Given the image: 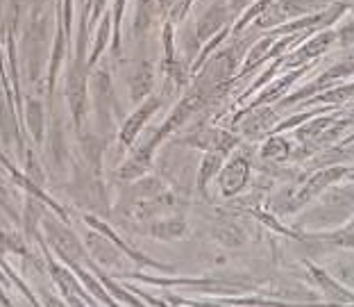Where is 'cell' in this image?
Returning a JSON list of instances; mask_svg holds the SVG:
<instances>
[{
	"label": "cell",
	"mask_w": 354,
	"mask_h": 307,
	"mask_svg": "<svg viewBox=\"0 0 354 307\" xmlns=\"http://www.w3.org/2000/svg\"><path fill=\"white\" fill-rule=\"evenodd\" d=\"M39 248H41L44 253V262H46V269L48 273H50V280L53 285L59 289V294L64 298V303L71 305V307H91V305H98V301L91 296L84 289L82 282L77 280V276L73 271L68 269L66 264H64L62 260L57 262V257H55L50 250H48V244L44 239V234H39V237L35 239Z\"/></svg>",
	"instance_id": "3957f363"
},
{
	"label": "cell",
	"mask_w": 354,
	"mask_h": 307,
	"mask_svg": "<svg viewBox=\"0 0 354 307\" xmlns=\"http://www.w3.org/2000/svg\"><path fill=\"white\" fill-rule=\"evenodd\" d=\"M41 234L44 239H48L46 244L53 248V253L57 255V260L62 262H82L86 260V248L84 241L68 228L66 221H62L57 214H44L41 219Z\"/></svg>",
	"instance_id": "277c9868"
},
{
	"label": "cell",
	"mask_w": 354,
	"mask_h": 307,
	"mask_svg": "<svg viewBox=\"0 0 354 307\" xmlns=\"http://www.w3.org/2000/svg\"><path fill=\"white\" fill-rule=\"evenodd\" d=\"M343 173H345L343 168H327V171L318 173V175H313L311 180L307 182V187H304L300 196H297V200H300V203H304V200L313 198L316 193L323 191V189L327 187V184H334V180H339V177H341Z\"/></svg>",
	"instance_id": "603a6c76"
},
{
	"label": "cell",
	"mask_w": 354,
	"mask_h": 307,
	"mask_svg": "<svg viewBox=\"0 0 354 307\" xmlns=\"http://www.w3.org/2000/svg\"><path fill=\"white\" fill-rule=\"evenodd\" d=\"M182 0H157V5H159V12H162L164 16H168V12L173 10V7L180 5Z\"/></svg>",
	"instance_id": "e575fe53"
},
{
	"label": "cell",
	"mask_w": 354,
	"mask_h": 307,
	"mask_svg": "<svg viewBox=\"0 0 354 307\" xmlns=\"http://www.w3.org/2000/svg\"><path fill=\"white\" fill-rule=\"evenodd\" d=\"M88 69L86 58H68L66 67V80H64V100L68 105L71 121L77 134L86 130V119H88Z\"/></svg>",
	"instance_id": "7a4b0ae2"
},
{
	"label": "cell",
	"mask_w": 354,
	"mask_h": 307,
	"mask_svg": "<svg viewBox=\"0 0 354 307\" xmlns=\"http://www.w3.org/2000/svg\"><path fill=\"white\" fill-rule=\"evenodd\" d=\"M82 221L88 225V228L98 230V232L104 234V237H109L111 241H114V246L120 250V253H123V257H127L130 262L143 266V269H155V271H159V273H175V269H173L171 264L157 262V260H152V257H148L146 253H141V250H136V248H132V246H127V244H125V239L120 237V234H118L114 228H111V225H109L107 221H102L100 216H95V214H91V212H84V214H82Z\"/></svg>",
	"instance_id": "52a82bcc"
},
{
	"label": "cell",
	"mask_w": 354,
	"mask_h": 307,
	"mask_svg": "<svg viewBox=\"0 0 354 307\" xmlns=\"http://www.w3.org/2000/svg\"><path fill=\"white\" fill-rule=\"evenodd\" d=\"M352 228H354V223H352Z\"/></svg>",
	"instance_id": "74e56055"
},
{
	"label": "cell",
	"mask_w": 354,
	"mask_h": 307,
	"mask_svg": "<svg viewBox=\"0 0 354 307\" xmlns=\"http://www.w3.org/2000/svg\"><path fill=\"white\" fill-rule=\"evenodd\" d=\"M252 5V0H230V16H239L243 10Z\"/></svg>",
	"instance_id": "836d02e7"
},
{
	"label": "cell",
	"mask_w": 354,
	"mask_h": 307,
	"mask_svg": "<svg viewBox=\"0 0 354 307\" xmlns=\"http://www.w3.org/2000/svg\"><path fill=\"white\" fill-rule=\"evenodd\" d=\"M84 248H86L88 257H91L95 264H100L102 269L116 271L118 276H120V273H125V269H123V253H120V250L114 246V241H111L109 237H104L102 232L93 230V228L86 230L84 232Z\"/></svg>",
	"instance_id": "9c48e42d"
},
{
	"label": "cell",
	"mask_w": 354,
	"mask_h": 307,
	"mask_svg": "<svg viewBox=\"0 0 354 307\" xmlns=\"http://www.w3.org/2000/svg\"><path fill=\"white\" fill-rule=\"evenodd\" d=\"M3 5H5V0H0V12H3Z\"/></svg>",
	"instance_id": "8d00e7d4"
},
{
	"label": "cell",
	"mask_w": 354,
	"mask_h": 307,
	"mask_svg": "<svg viewBox=\"0 0 354 307\" xmlns=\"http://www.w3.org/2000/svg\"><path fill=\"white\" fill-rule=\"evenodd\" d=\"M127 0H114L111 3V58L120 60L123 55V44H120V26H123V16H125Z\"/></svg>",
	"instance_id": "cb8c5ba5"
},
{
	"label": "cell",
	"mask_w": 354,
	"mask_h": 307,
	"mask_svg": "<svg viewBox=\"0 0 354 307\" xmlns=\"http://www.w3.org/2000/svg\"><path fill=\"white\" fill-rule=\"evenodd\" d=\"M288 155H291V148H288V141L281 139V137H270L261 148V157L270 161H284Z\"/></svg>",
	"instance_id": "4316f807"
},
{
	"label": "cell",
	"mask_w": 354,
	"mask_h": 307,
	"mask_svg": "<svg viewBox=\"0 0 354 307\" xmlns=\"http://www.w3.org/2000/svg\"><path fill=\"white\" fill-rule=\"evenodd\" d=\"M218 189L225 198H234L236 193L243 191V187L250 180V159L243 155H234L227 164L221 166L218 171Z\"/></svg>",
	"instance_id": "30bf717a"
},
{
	"label": "cell",
	"mask_w": 354,
	"mask_h": 307,
	"mask_svg": "<svg viewBox=\"0 0 354 307\" xmlns=\"http://www.w3.org/2000/svg\"><path fill=\"white\" fill-rule=\"evenodd\" d=\"M272 46V39H261L259 44H254L252 46V51L248 53V60L243 64V69H241V76H245V73H250V71H254L263 60H268V48Z\"/></svg>",
	"instance_id": "83f0119b"
},
{
	"label": "cell",
	"mask_w": 354,
	"mask_h": 307,
	"mask_svg": "<svg viewBox=\"0 0 354 307\" xmlns=\"http://www.w3.org/2000/svg\"><path fill=\"white\" fill-rule=\"evenodd\" d=\"M329 44H332V35H320L316 39H311V42L304 48H300V53H297L295 58L297 60H307V58H311V55H320Z\"/></svg>",
	"instance_id": "f1b7e54d"
},
{
	"label": "cell",
	"mask_w": 354,
	"mask_h": 307,
	"mask_svg": "<svg viewBox=\"0 0 354 307\" xmlns=\"http://www.w3.org/2000/svg\"><path fill=\"white\" fill-rule=\"evenodd\" d=\"M0 209L10 216L12 221H16L19 223V219H21V209L14 205V200H12V193H10V189H7V184L0 180Z\"/></svg>",
	"instance_id": "f546056e"
},
{
	"label": "cell",
	"mask_w": 354,
	"mask_h": 307,
	"mask_svg": "<svg viewBox=\"0 0 354 307\" xmlns=\"http://www.w3.org/2000/svg\"><path fill=\"white\" fill-rule=\"evenodd\" d=\"M26 146V132H23V123L19 112H16V105L7 100L5 94H0V150H16L19 157H23Z\"/></svg>",
	"instance_id": "ba28073f"
},
{
	"label": "cell",
	"mask_w": 354,
	"mask_h": 307,
	"mask_svg": "<svg viewBox=\"0 0 354 307\" xmlns=\"http://www.w3.org/2000/svg\"><path fill=\"white\" fill-rule=\"evenodd\" d=\"M48 14L41 5L35 7L30 14L28 26L21 32V46L19 51L26 60L28 78L35 85H41L48 69V55H50V35H48Z\"/></svg>",
	"instance_id": "6da1fadb"
},
{
	"label": "cell",
	"mask_w": 354,
	"mask_h": 307,
	"mask_svg": "<svg viewBox=\"0 0 354 307\" xmlns=\"http://www.w3.org/2000/svg\"><path fill=\"white\" fill-rule=\"evenodd\" d=\"M155 152H157V148L152 146L150 141L141 143L139 148H132L123 164L116 168V177L123 182H132L136 177L150 173L152 164H155Z\"/></svg>",
	"instance_id": "7c38bea8"
},
{
	"label": "cell",
	"mask_w": 354,
	"mask_h": 307,
	"mask_svg": "<svg viewBox=\"0 0 354 307\" xmlns=\"http://www.w3.org/2000/svg\"><path fill=\"white\" fill-rule=\"evenodd\" d=\"M227 19H232L227 5L214 3L212 7H207V10L200 14V19L196 21V39L198 42H209V39L214 35H218L225 28Z\"/></svg>",
	"instance_id": "9a60e30c"
},
{
	"label": "cell",
	"mask_w": 354,
	"mask_h": 307,
	"mask_svg": "<svg viewBox=\"0 0 354 307\" xmlns=\"http://www.w3.org/2000/svg\"><path fill=\"white\" fill-rule=\"evenodd\" d=\"M339 39H341V44H343V46L354 44V21H352V23H348V26H345V28H341Z\"/></svg>",
	"instance_id": "d6a6232c"
},
{
	"label": "cell",
	"mask_w": 354,
	"mask_h": 307,
	"mask_svg": "<svg viewBox=\"0 0 354 307\" xmlns=\"http://www.w3.org/2000/svg\"><path fill=\"white\" fill-rule=\"evenodd\" d=\"M162 42H164V60L162 62H168V60H175V23L166 21L164 23V30H162Z\"/></svg>",
	"instance_id": "4dcf8cb0"
},
{
	"label": "cell",
	"mask_w": 354,
	"mask_h": 307,
	"mask_svg": "<svg viewBox=\"0 0 354 307\" xmlns=\"http://www.w3.org/2000/svg\"><path fill=\"white\" fill-rule=\"evenodd\" d=\"M223 164H225V155H223V152H218V150H205V157H203V161H200L198 175H196V187H198L200 193H203V196H207L209 182H212L216 175H218Z\"/></svg>",
	"instance_id": "d6986e66"
},
{
	"label": "cell",
	"mask_w": 354,
	"mask_h": 307,
	"mask_svg": "<svg viewBox=\"0 0 354 307\" xmlns=\"http://www.w3.org/2000/svg\"><path fill=\"white\" fill-rule=\"evenodd\" d=\"M272 121H275V114H272V109L257 105V109L248 112V116L243 121V125H241V130H243L245 137H259L263 132H268V128L272 125Z\"/></svg>",
	"instance_id": "44dd1931"
},
{
	"label": "cell",
	"mask_w": 354,
	"mask_h": 307,
	"mask_svg": "<svg viewBox=\"0 0 354 307\" xmlns=\"http://www.w3.org/2000/svg\"><path fill=\"white\" fill-rule=\"evenodd\" d=\"M329 239L339 246H354V228L352 230H343V232H334L329 234Z\"/></svg>",
	"instance_id": "1f68e13d"
},
{
	"label": "cell",
	"mask_w": 354,
	"mask_h": 307,
	"mask_svg": "<svg viewBox=\"0 0 354 307\" xmlns=\"http://www.w3.org/2000/svg\"><path fill=\"white\" fill-rule=\"evenodd\" d=\"M80 150L86 161V166L91 168L95 175H102V157L107 150V139L95 132H82L80 134Z\"/></svg>",
	"instance_id": "e0dca14e"
},
{
	"label": "cell",
	"mask_w": 354,
	"mask_h": 307,
	"mask_svg": "<svg viewBox=\"0 0 354 307\" xmlns=\"http://www.w3.org/2000/svg\"><path fill=\"white\" fill-rule=\"evenodd\" d=\"M0 305H14V301H12V298L5 294L3 285H0Z\"/></svg>",
	"instance_id": "d590c367"
},
{
	"label": "cell",
	"mask_w": 354,
	"mask_h": 307,
	"mask_svg": "<svg viewBox=\"0 0 354 307\" xmlns=\"http://www.w3.org/2000/svg\"><path fill=\"white\" fill-rule=\"evenodd\" d=\"M214 237L227 248H241L248 241L245 230L232 219H221L218 223H216L214 225Z\"/></svg>",
	"instance_id": "7402d4cb"
},
{
	"label": "cell",
	"mask_w": 354,
	"mask_h": 307,
	"mask_svg": "<svg viewBox=\"0 0 354 307\" xmlns=\"http://www.w3.org/2000/svg\"><path fill=\"white\" fill-rule=\"evenodd\" d=\"M309 269H311L313 276H316V280L320 282V285H323L325 294L332 298V301H336V303H354V296L348 292V289H343L339 282H334L325 271L316 269V266H309Z\"/></svg>",
	"instance_id": "d4e9b609"
},
{
	"label": "cell",
	"mask_w": 354,
	"mask_h": 307,
	"mask_svg": "<svg viewBox=\"0 0 354 307\" xmlns=\"http://www.w3.org/2000/svg\"><path fill=\"white\" fill-rule=\"evenodd\" d=\"M21 123L37 148L46 143V105L39 96H26L21 107Z\"/></svg>",
	"instance_id": "8fae6325"
},
{
	"label": "cell",
	"mask_w": 354,
	"mask_h": 307,
	"mask_svg": "<svg viewBox=\"0 0 354 307\" xmlns=\"http://www.w3.org/2000/svg\"><path fill=\"white\" fill-rule=\"evenodd\" d=\"M162 16L157 0H136L134 5V19H132V32L136 37H146Z\"/></svg>",
	"instance_id": "ac0fdd59"
},
{
	"label": "cell",
	"mask_w": 354,
	"mask_h": 307,
	"mask_svg": "<svg viewBox=\"0 0 354 307\" xmlns=\"http://www.w3.org/2000/svg\"><path fill=\"white\" fill-rule=\"evenodd\" d=\"M189 225L184 221L182 214H173V216H157L146 223V228H141V232H146L148 237L159 239V241H175L182 239L187 234Z\"/></svg>",
	"instance_id": "5bb4252c"
},
{
	"label": "cell",
	"mask_w": 354,
	"mask_h": 307,
	"mask_svg": "<svg viewBox=\"0 0 354 307\" xmlns=\"http://www.w3.org/2000/svg\"><path fill=\"white\" fill-rule=\"evenodd\" d=\"M127 89H130V98L134 105L148 98L155 89V64L150 60L136 62L134 69L127 73Z\"/></svg>",
	"instance_id": "4fadbf2b"
},
{
	"label": "cell",
	"mask_w": 354,
	"mask_h": 307,
	"mask_svg": "<svg viewBox=\"0 0 354 307\" xmlns=\"http://www.w3.org/2000/svg\"><path fill=\"white\" fill-rule=\"evenodd\" d=\"M88 98L93 100V107L98 112L102 125L111 130L116 121L123 116V107H120L109 71L98 67V64L91 67V73H88Z\"/></svg>",
	"instance_id": "5b68a950"
},
{
	"label": "cell",
	"mask_w": 354,
	"mask_h": 307,
	"mask_svg": "<svg viewBox=\"0 0 354 307\" xmlns=\"http://www.w3.org/2000/svg\"><path fill=\"white\" fill-rule=\"evenodd\" d=\"M0 253L7 255H21V257H28L30 248H28V239L23 237L19 232H12V230H0Z\"/></svg>",
	"instance_id": "484cf974"
},
{
	"label": "cell",
	"mask_w": 354,
	"mask_h": 307,
	"mask_svg": "<svg viewBox=\"0 0 354 307\" xmlns=\"http://www.w3.org/2000/svg\"><path fill=\"white\" fill-rule=\"evenodd\" d=\"M111 10H107L102 14V23L98 21V26H95V39H93V46H91V51L86 53V64H88V69L95 67V64L100 62L102 58V53L107 51V46L111 44Z\"/></svg>",
	"instance_id": "ffe728a7"
},
{
	"label": "cell",
	"mask_w": 354,
	"mask_h": 307,
	"mask_svg": "<svg viewBox=\"0 0 354 307\" xmlns=\"http://www.w3.org/2000/svg\"><path fill=\"white\" fill-rule=\"evenodd\" d=\"M162 103H164L162 96H152L150 94L148 98H143L139 105H136V109L132 112V114L123 121V125L118 128V137H116L120 155L134 146V141L139 139V134L143 132V128H146L148 121L157 114V109L162 107Z\"/></svg>",
	"instance_id": "8992f818"
},
{
	"label": "cell",
	"mask_w": 354,
	"mask_h": 307,
	"mask_svg": "<svg viewBox=\"0 0 354 307\" xmlns=\"http://www.w3.org/2000/svg\"><path fill=\"white\" fill-rule=\"evenodd\" d=\"M48 157H50L53 166L57 171H66V164H68V141H66V132H64V125H62V119L55 116L53 121V130L48 134Z\"/></svg>",
	"instance_id": "2e32d148"
}]
</instances>
